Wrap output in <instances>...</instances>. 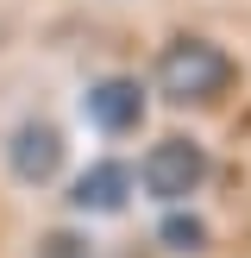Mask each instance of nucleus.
<instances>
[{"label":"nucleus","instance_id":"4","mask_svg":"<svg viewBox=\"0 0 251 258\" xmlns=\"http://www.w3.org/2000/svg\"><path fill=\"white\" fill-rule=\"evenodd\" d=\"M88 120L100 133H138L145 126V88L132 76H107V82L88 88Z\"/></svg>","mask_w":251,"mask_h":258},{"label":"nucleus","instance_id":"3","mask_svg":"<svg viewBox=\"0 0 251 258\" xmlns=\"http://www.w3.org/2000/svg\"><path fill=\"white\" fill-rule=\"evenodd\" d=\"M7 164H13V176L19 183H50V176L63 170V133L50 120H25V126H13V139H7Z\"/></svg>","mask_w":251,"mask_h":258},{"label":"nucleus","instance_id":"5","mask_svg":"<svg viewBox=\"0 0 251 258\" xmlns=\"http://www.w3.org/2000/svg\"><path fill=\"white\" fill-rule=\"evenodd\" d=\"M126 196H132V170H126V164H88V170L75 176V189H69V202L88 208V214H119Z\"/></svg>","mask_w":251,"mask_h":258},{"label":"nucleus","instance_id":"6","mask_svg":"<svg viewBox=\"0 0 251 258\" xmlns=\"http://www.w3.org/2000/svg\"><path fill=\"white\" fill-rule=\"evenodd\" d=\"M157 239L170 252H201V246H207V221H195V214H163Z\"/></svg>","mask_w":251,"mask_h":258},{"label":"nucleus","instance_id":"2","mask_svg":"<svg viewBox=\"0 0 251 258\" xmlns=\"http://www.w3.org/2000/svg\"><path fill=\"white\" fill-rule=\"evenodd\" d=\"M138 176H145V189L157 202H182V196H195L213 176V164H207V151L195 139H163V145H151V158H145Z\"/></svg>","mask_w":251,"mask_h":258},{"label":"nucleus","instance_id":"7","mask_svg":"<svg viewBox=\"0 0 251 258\" xmlns=\"http://www.w3.org/2000/svg\"><path fill=\"white\" fill-rule=\"evenodd\" d=\"M38 258H94V252H88V239L75 227H57V233L38 239Z\"/></svg>","mask_w":251,"mask_h":258},{"label":"nucleus","instance_id":"1","mask_svg":"<svg viewBox=\"0 0 251 258\" xmlns=\"http://www.w3.org/2000/svg\"><path fill=\"white\" fill-rule=\"evenodd\" d=\"M232 57H226L220 44H207V38H176V44L157 50V88L163 101H176V107H207V101H220L226 88H232Z\"/></svg>","mask_w":251,"mask_h":258}]
</instances>
